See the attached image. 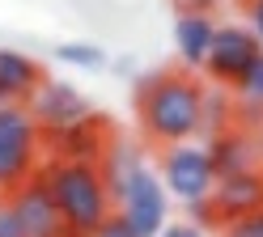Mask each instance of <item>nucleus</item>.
Instances as JSON below:
<instances>
[{
    "mask_svg": "<svg viewBox=\"0 0 263 237\" xmlns=\"http://www.w3.org/2000/svg\"><path fill=\"white\" fill-rule=\"evenodd\" d=\"M140 127L153 144L174 148L204 127V89L187 72H153L136 85Z\"/></svg>",
    "mask_w": 263,
    "mask_h": 237,
    "instance_id": "nucleus-1",
    "label": "nucleus"
},
{
    "mask_svg": "<svg viewBox=\"0 0 263 237\" xmlns=\"http://www.w3.org/2000/svg\"><path fill=\"white\" fill-rule=\"evenodd\" d=\"M43 178L55 195V208L64 216L72 237H89L102 220L115 212L110 208V186L102 165H81V161H47L43 165Z\"/></svg>",
    "mask_w": 263,
    "mask_h": 237,
    "instance_id": "nucleus-2",
    "label": "nucleus"
},
{
    "mask_svg": "<svg viewBox=\"0 0 263 237\" xmlns=\"http://www.w3.org/2000/svg\"><path fill=\"white\" fill-rule=\"evenodd\" d=\"M39 148H43V127L26 102L0 106V195L5 199L34 178Z\"/></svg>",
    "mask_w": 263,
    "mask_h": 237,
    "instance_id": "nucleus-3",
    "label": "nucleus"
},
{
    "mask_svg": "<svg viewBox=\"0 0 263 237\" xmlns=\"http://www.w3.org/2000/svg\"><path fill=\"white\" fill-rule=\"evenodd\" d=\"M166 199H170V191H166V182H161V174L140 161L123 178V186L115 191V203H119L115 212H119L140 237H161L166 225H170V220H166V212H170Z\"/></svg>",
    "mask_w": 263,
    "mask_h": 237,
    "instance_id": "nucleus-4",
    "label": "nucleus"
},
{
    "mask_svg": "<svg viewBox=\"0 0 263 237\" xmlns=\"http://www.w3.org/2000/svg\"><path fill=\"white\" fill-rule=\"evenodd\" d=\"M161 182L174 199H183L187 208L200 199H212L217 191V165H212L208 148L204 144H174V148H161V165H157Z\"/></svg>",
    "mask_w": 263,
    "mask_h": 237,
    "instance_id": "nucleus-5",
    "label": "nucleus"
},
{
    "mask_svg": "<svg viewBox=\"0 0 263 237\" xmlns=\"http://www.w3.org/2000/svg\"><path fill=\"white\" fill-rule=\"evenodd\" d=\"M263 55V43L255 38V30H242V26H221L217 30V43L208 51V81L212 85H229L238 89V81L251 72Z\"/></svg>",
    "mask_w": 263,
    "mask_h": 237,
    "instance_id": "nucleus-6",
    "label": "nucleus"
},
{
    "mask_svg": "<svg viewBox=\"0 0 263 237\" xmlns=\"http://www.w3.org/2000/svg\"><path fill=\"white\" fill-rule=\"evenodd\" d=\"M26 106H30V114L39 118V127H43L47 135L68 131V127H77V123H85V118H93L85 93L72 89L68 81H43V85H39V93L30 97Z\"/></svg>",
    "mask_w": 263,
    "mask_h": 237,
    "instance_id": "nucleus-7",
    "label": "nucleus"
},
{
    "mask_svg": "<svg viewBox=\"0 0 263 237\" xmlns=\"http://www.w3.org/2000/svg\"><path fill=\"white\" fill-rule=\"evenodd\" d=\"M9 203H13V212H17L26 237H72L68 225H64V216H60V208H55V195H51V186H47L43 174H34L26 186H17V191L9 195Z\"/></svg>",
    "mask_w": 263,
    "mask_h": 237,
    "instance_id": "nucleus-8",
    "label": "nucleus"
},
{
    "mask_svg": "<svg viewBox=\"0 0 263 237\" xmlns=\"http://www.w3.org/2000/svg\"><path fill=\"white\" fill-rule=\"evenodd\" d=\"M208 157L217 165V178H229V174H251V169H263V157H259V140L251 127H225L217 135H208Z\"/></svg>",
    "mask_w": 263,
    "mask_h": 237,
    "instance_id": "nucleus-9",
    "label": "nucleus"
},
{
    "mask_svg": "<svg viewBox=\"0 0 263 237\" xmlns=\"http://www.w3.org/2000/svg\"><path fill=\"white\" fill-rule=\"evenodd\" d=\"M212 208H217L221 229L229 225V220H242V216H251V212H263V169L217 178V191H212Z\"/></svg>",
    "mask_w": 263,
    "mask_h": 237,
    "instance_id": "nucleus-10",
    "label": "nucleus"
},
{
    "mask_svg": "<svg viewBox=\"0 0 263 237\" xmlns=\"http://www.w3.org/2000/svg\"><path fill=\"white\" fill-rule=\"evenodd\" d=\"M47 144H51V161H81V165H98L110 152V140L102 135L98 118H85L68 131L47 135Z\"/></svg>",
    "mask_w": 263,
    "mask_h": 237,
    "instance_id": "nucleus-11",
    "label": "nucleus"
},
{
    "mask_svg": "<svg viewBox=\"0 0 263 237\" xmlns=\"http://www.w3.org/2000/svg\"><path fill=\"white\" fill-rule=\"evenodd\" d=\"M217 22L204 13V9H187L183 17L174 22V47H178V55H183L187 68H204L208 64V51L212 43H217Z\"/></svg>",
    "mask_w": 263,
    "mask_h": 237,
    "instance_id": "nucleus-12",
    "label": "nucleus"
},
{
    "mask_svg": "<svg viewBox=\"0 0 263 237\" xmlns=\"http://www.w3.org/2000/svg\"><path fill=\"white\" fill-rule=\"evenodd\" d=\"M43 85V68L22 55V51L0 47V106H13V102H30Z\"/></svg>",
    "mask_w": 263,
    "mask_h": 237,
    "instance_id": "nucleus-13",
    "label": "nucleus"
},
{
    "mask_svg": "<svg viewBox=\"0 0 263 237\" xmlns=\"http://www.w3.org/2000/svg\"><path fill=\"white\" fill-rule=\"evenodd\" d=\"M234 106H238V123L246 127V123H263V55H259V64L246 72L242 81H238V89H234Z\"/></svg>",
    "mask_w": 263,
    "mask_h": 237,
    "instance_id": "nucleus-14",
    "label": "nucleus"
},
{
    "mask_svg": "<svg viewBox=\"0 0 263 237\" xmlns=\"http://www.w3.org/2000/svg\"><path fill=\"white\" fill-rule=\"evenodd\" d=\"M234 123H238V106H229V97L221 89H208L204 93V131L217 135V131L234 127Z\"/></svg>",
    "mask_w": 263,
    "mask_h": 237,
    "instance_id": "nucleus-15",
    "label": "nucleus"
},
{
    "mask_svg": "<svg viewBox=\"0 0 263 237\" xmlns=\"http://www.w3.org/2000/svg\"><path fill=\"white\" fill-rule=\"evenodd\" d=\"M55 60L60 64H72V68H98L106 55H102V47H93V43H60L55 47Z\"/></svg>",
    "mask_w": 263,
    "mask_h": 237,
    "instance_id": "nucleus-16",
    "label": "nucleus"
},
{
    "mask_svg": "<svg viewBox=\"0 0 263 237\" xmlns=\"http://www.w3.org/2000/svg\"><path fill=\"white\" fill-rule=\"evenodd\" d=\"M221 237H263V212H251L242 220H229L221 229Z\"/></svg>",
    "mask_w": 263,
    "mask_h": 237,
    "instance_id": "nucleus-17",
    "label": "nucleus"
},
{
    "mask_svg": "<svg viewBox=\"0 0 263 237\" xmlns=\"http://www.w3.org/2000/svg\"><path fill=\"white\" fill-rule=\"evenodd\" d=\"M89 237H140V233L132 229V225H127V220H123L119 212H110V216H106V220H102V225H98Z\"/></svg>",
    "mask_w": 263,
    "mask_h": 237,
    "instance_id": "nucleus-18",
    "label": "nucleus"
},
{
    "mask_svg": "<svg viewBox=\"0 0 263 237\" xmlns=\"http://www.w3.org/2000/svg\"><path fill=\"white\" fill-rule=\"evenodd\" d=\"M0 237H26L22 233V220H17V212H13L9 199H0Z\"/></svg>",
    "mask_w": 263,
    "mask_h": 237,
    "instance_id": "nucleus-19",
    "label": "nucleus"
},
{
    "mask_svg": "<svg viewBox=\"0 0 263 237\" xmlns=\"http://www.w3.org/2000/svg\"><path fill=\"white\" fill-rule=\"evenodd\" d=\"M191 220H195L200 229H204V225H208V229H212V225H221V220H217V208H212V199L191 203Z\"/></svg>",
    "mask_w": 263,
    "mask_h": 237,
    "instance_id": "nucleus-20",
    "label": "nucleus"
},
{
    "mask_svg": "<svg viewBox=\"0 0 263 237\" xmlns=\"http://www.w3.org/2000/svg\"><path fill=\"white\" fill-rule=\"evenodd\" d=\"M161 237H204V229L200 225H166Z\"/></svg>",
    "mask_w": 263,
    "mask_h": 237,
    "instance_id": "nucleus-21",
    "label": "nucleus"
},
{
    "mask_svg": "<svg viewBox=\"0 0 263 237\" xmlns=\"http://www.w3.org/2000/svg\"><path fill=\"white\" fill-rule=\"evenodd\" d=\"M251 30H255V38L263 43V0H255V5H251Z\"/></svg>",
    "mask_w": 263,
    "mask_h": 237,
    "instance_id": "nucleus-22",
    "label": "nucleus"
},
{
    "mask_svg": "<svg viewBox=\"0 0 263 237\" xmlns=\"http://www.w3.org/2000/svg\"><path fill=\"white\" fill-rule=\"evenodd\" d=\"M255 140H259V157H263V123L255 127Z\"/></svg>",
    "mask_w": 263,
    "mask_h": 237,
    "instance_id": "nucleus-23",
    "label": "nucleus"
},
{
    "mask_svg": "<svg viewBox=\"0 0 263 237\" xmlns=\"http://www.w3.org/2000/svg\"><path fill=\"white\" fill-rule=\"evenodd\" d=\"M242 5H255V0H242Z\"/></svg>",
    "mask_w": 263,
    "mask_h": 237,
    "instance_id": "nucleus-24",
    "label": "nucleus"
}]
</instances>
